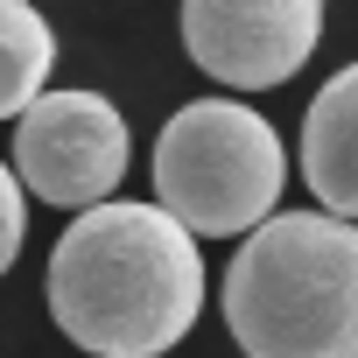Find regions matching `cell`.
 Instances as JSON below:
<instances>
[{"label":"cell","instance_id":"obj_1","mask_svg":"<svg viewBox=\"0 0 358 358\" xmlns=\"http://www.w3.org/2000/svg\"><path fill=\"white\" fill-rule=\"evenodd\" d=\"M204 309L197 239L162 204H92L50 246V316L92 358H162Z\"/></svg>","mask_w":358,"mask_h":358},{"label":"cell","instance_id":"obj_2","mask_svg":"<svg viewBox=\"0 0 358 358\" xmlns=\"http://www.w3.org/2000/svg\"><path fill=\"white\" fill-rule=\"evenodd\" d=\"M225 323L246 358H358V225L274 211L225 267Z\"/></svg>","mask_w":358,"mask_h":358},{"label":"cell","instance_id":"obj_3","mask_svg":"<svg viewBox=\"0 0 358 358\" xmlns=\"http://www.w3.org/2000/svg\"><path fill=\"white\" fill-rule=\"evenodd\" d=\"M281 183H288L281 134L239 99H190L183 113H169V127L155 141L162 211L190 239L197 232L225 239V232L267 225L281 204Z\"/></svg>","mask_w":358,"mask_h":358},{"label":"cell","instance_id":"obj_4","mask_svg":"<svg viewBox=\"0 0 358 358\" xmlns=\"http://www.w3.org/2000/svg\"><path fill=\"white\" fill-rule=\"evenodd\" d=\"M127 120L106 92H43L15 127V176L43 204L92 211L127 176Z\"/></svg>","mask_w":358,"mask_h":358},{"label":"cell","instance_id":"obj_5","mask_svg":"<svg viewBox=\"0 0 358 358\" xmlns=\"http://www.w3.org/2000/svg\"><path fill=\"white\" fill-rule=\"evenodd\" d=\"M323 43V0H183V50L232 92L288 85Z\"/></svg>","mask_w":358,"mask_h":358},{"label":"cell","instance_id":"obj_6","mask_svg":"<svg viewBox=\"0 0 358 358\" xmlns=\"http://www.w3.org/2000/svg\"><path fill=\"white\" fill-rule=\"evenodd\" d=\"M302 176L330 218L358 225V64H344L302 120Z\"/></svg>","mask_w":358,"mask_h":358},{"label":"cell","instance_id":"obj_7","mask_svg":"<svg viewBox=\"0 0 358 358\" xmlns=\"http://www.w3.org/2000/svg\"><path fill=\"white\" fill-rule=\"evenodd\" d=\"M50 64H57V36L36 15V0H0V120L29 113L50 92Z\"/></svg>","mask_w":358,"mask_h":358},{"label":"cell","instance_id":"obj_8","mask_svg":"<svg viewBox=\"0 0 358 358\" xmlns=\"http://www.w3.org/2000/svg\"><path fill=\"white\" fill-rule=\"evenodd\" d=\"M22 239H29V197H22V176L0 162V274L15 267Z\"/></svg>","mask_w":358,"mask_h":358}]
</instances>
